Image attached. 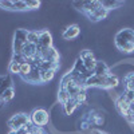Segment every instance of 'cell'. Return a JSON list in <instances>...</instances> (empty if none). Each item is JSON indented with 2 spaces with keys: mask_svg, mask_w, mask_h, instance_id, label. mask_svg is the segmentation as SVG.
<instances>
[{
  "mask_svg": "<svg viewBox=\"0 0 134 134\" xmlns=\"http://www.w3.org/2000/svg\"><path fill=\"white\" fill-rule=\"evenodd\" d=\"M115 47L125 54L134 52V31L131 28H124L117 32L114 38Z\"/></svg>",
  "mask_w": 134,
  "mask_h": 134,
  "instance_id": "obj_1",
  "label": "cell"
},
{
  "mask_svg": "<svg viewBox=\"0 0 134 134\" xmlns=\"http://www.w3.org/2000/svg\"><path fill=\"white\" fill-rule=\"evenodd\" d=\"M28 124H31V118L28 114L26 113H19V114H15L12 115L8 122H7V125L9 126L11 130H14V131H18L20 129H23L24 126H27Z\"/></svg>",
  "mask_w": 134,
  "mask_h": 134,
  "instance_id": "obj_2",
  "label": "cell"
},
{
  "mask_svg": "<svg viewBox=\"0 0 134 134\" xmlns=\"http://www.w3.org/2000/svg\"><path fill=\"white\" fill-rule=\"evenodd\" d=\"M31 118V124L36 127H43L48 125L50 122V113L44 109H35L30 115Z\"/></svg>",
  "mask_w": 134,
  "mask_h": 134,
  "instance_id": "obj_3",
  "label": "cell"
},
{
  "mask_svg": "<svg viewBox=\"0 0 134 134\" xmlns=\"http://www.w3.org/2000/svg\"><path fill=\"white\" fill-rule=\"evenodd\" d=\"M85 64V67L88 70V71H93L94 72V69H95V66H97V59L94 58V54L90 51V50H83L81 51V57H79Z\"/></svg>",
  "mask_w": 134,
  "mask_h": 134,
  "instance_id": "obj_4",
  "label": "cell"
},
{
  "mask_svg": "<svg viewBox=\"0 0 134 134\" xmlns=\"http://www.w3.org/2000/svg\"><path fill=\"white\" fill-rule=\"evenodd\" d=\"M36 46L39 48H50V47H52V36H51L50 31H47V30L40 31V36H39V40L36 43Z\"/></svg>",
  "mask_w": 134,
  "mask_h": 134,
  "instance_id": "obj_5",
  "label": "cell"
},
{
  "mask_svg": "<svg viewBox=\"0 0 134 134\" xmlns=\"http://www.w3.org/2000/svg\"><path fill=\"white\" fill-rule=\"evenodd\" d=\"M107 76V75H106ZM106 76H99L93 75L86 81V88L87 87H99V88H106Z\"/></svg>",
  "mask_w": 134,
  "mask_h": 134,
  "instance_id": "obj_6",
  "label": "cell"
},
{
  "mask_svg": "<svg viewBox=\"0 0 134 134\" xmlns=\"http://www.w3.org/2000/svg\"><path fill=\"white\" fill-rule=\"evenodd\" d=\"M38 54V46L34 43H26L24 47H23V51H21V55L26 58V60H30V59H34Z\"/></svg>",
  "mask_w": 134,
  "mask_h": 134,
  "instance_id": "obj_7",
  "label": "cell"
},
{
  "mask_svg": "<svg viewBox=\"0 0 134 134\" xmlns=\"http://www.w3.org/2000/svg\"><path fill=\"white\" fill-rule=\"evenodd\" d=\"M79 34H81V28H79V26L71 24V26H69V27H67V28L63 31L62 36H63L64 40H71V39L78 38V35H79Z\"/></svg>",
  "mask_w": 134,
  "mask_h": 134,
  "instance_id": "obj_8",
  "label": "cell"
},
{
  "mask_svg": "<svg viewBox=\"0 0 134 134\" xmlns=\"http://www.w3.org/2000/svg\"><path fill=\"white\" fill-rule=\"evenodd\" d=\"M23 79H24L26 82H28V83H34V85H36V83H42L40 70L38 69V67L32 66V70H31V72H30L27 76H24Z\"/></svg>",
  "mask_w": 134,
  "mask_h": 134,
  "instance_id": "obj_9",
  "label": "cell"
},
{
  "mask_svg": "<svg viewBox=\"0 0 134 134\" xmlns=\"http://www.w3.org/2000/svg\"><path fill=\"white\" fill-rule=\"evenodd\" d=\"M130 105H131V103H129L122 95H119V97L117 98V100H115V107H117V110H118V113H119L121 115H124V117H125V114L127 113V111L130 110Z\"/></svg>",
  "mask_w": 134,
  "mask_h": 134,
  "instance_id": "obj_10",
  "label": "cell"
},
{
  "mask_svg": "<svg viewBox=\"0 0 134 134\" xmlns=\"http://www.w3.org/2000/svg\"><path fill=\"white\" fill-rule=\"evenodd\" d=\"M107 14H109V11L105 9V8L102 7V4H100V5H99L95 11H93V12L88 15L87 18L90 19V20H93V21H98V20L106 19V18H107Z\"/></svg>",
  "mask_w": 134,
  "mask_h": 134,
  "instance_id": "obj_11",
  "label": "cell"
},
{
  "mask_svg": "<svg viewBox=\"0 0 134 134\" xmlns=\"http://www.w3.org/2000/svg\"><path fill=\"white\" fill-rule=\"evenodd\" d=\"M78 106H79V105H78V102H76L75 99H72V98H71L70 100H67L64 105H62L63 111H64V114H66V115H71L74 111L76 110Z\"/></svg>",
  "mask_w": 134,
  "mask_h": 134,
  "instance_id": "obj_12",
  "label": "cell"
},
{
  "mask_svg": "<svg viewBox=\"0 0 134 134\" xmlns=\"http://www.w3.org/2000/svg\"><path fill=\"white\" fill-rule=\"evenodd\" d=\"M109 67L105 62H97V66H95V69H94V75H99V76H106L109 75Z\"/></svg>",
  "mask_w": 134,
  "mask_h": 134,
  "instance_id": "obj_13",
  "label": "cell"
},
{
  "mask_svg": "<svg viewBox=\"0 0 134 134\" xmlns=\"http://www.w3.org/2000/svg\"><path fill=\"white\" fill-rule=\"evenodd\" d=\"M118 85H119L118 76L110 72V74L106 76V90H111V88H115Z\"/></svg>",
  "mask_w": 134,
  "mask_h": 134,
  "instance_id": "obj_14",
  "label": "cell"
},
{
  "mask_svg": "<svg viewBox=\"0 0 134 134\" xmlns=\"http://www.w3.org/2000/svg\"><path fill=\"white\" fill-rule=\"evenodd\" d=\"M55 71L57 70H40V76H42V83H47L54 79Z\"/></svg>",
  "mask_w": 134,
  "mask_h": 134,
  "instance_id": "obj_15",
  "label": "cell"
},
{
  "mask_svg": "<svg viewBox=\"0 0 134 134\" xmlns=\"http://www.w3.org/2000/svg\"><path fill=\"white\" fill-rule=\"evenodd\" d=\"M102 7L107 11L110 9H114V8H118L121 5H124V2H117V0H113V2H109V0H103V2H100Z\"/></svg>",
  "mask_w": 134,
  "mask_h": 134,
  "instance_id": "obj_16",
  "label": "cell"
},
{
  "mask_svg": "<svg viewBox=\"0 0 134 134\" xmlns=\"http://www.w3.org/2000/svg\"><path fill=\"white\" fill-rule=\"evenodd\" d=\"M27 35H28V31L20 28V30H16L14 39H16V40H19V42H21V43L26 44V43H28V42H27Z\"/></svg>",
  "mask_w": 134,
  "mask_h": 134,
  "instance_id": "obj_17",
  "label": "cell"
},
{
  "mask_svg": "<svg viewBox=\"0 0 134 134\" xmlns=\"http://www.w3.org/2000/svg\"><path fill=\"white\" fill-rule=\"evenodd\" d=\"M70 99H71L70 94L67 93L64 88H59V93H58V100H59V103L60 105H64L67 100H70Z\"/></svg>",
  "mask_w": 134,
  "mask_h": 134,
  "instance_id": "obj_18",
  "label": "cell"
},
{
  "mask_svg": "<svg viewBox=\"0 0 134 134\" xmlns=\"http://www.w3.org/2000/svg\"><path fill=\"white\" fill-rule=\"evenodd\" d=\"M15 98V90L12 87L8 88V90H5L3 94H2V100H3V103L4 102H9V100H12Z\"/></svg>",
  "mask_w": 134,
  "mask_h": 134,
  "instance_id": "obj_19",
  "label": "cell"
},
{
  "mask_svg": "<svg viewBox=\"0 0 134 134\" xmlns=\"http://www.w3.org/2000/svg\"><path fill=\"white\" fill-rule=\"evenodd\" d=\"M40 36V31H28V35H27V42L28 43H34L36 44Z\"/></svg>",
  "mask_w": 134,
  "mask_h": 134,
  "instance_id": "obj_20",
  "label": "cell"
},
{
  "mask_svg": "<svg viewBox=\"0 0 134 134\" xmlns=\"http://www.w3.org/2000/svg\"><path fill=\"white\" fill-rule=\"evenodd\" d=\"M31 70H32V66L30 64V63H23V64H20V74H19V76H21V78H24V76H27L30 72H31Z\"/></svg>",
  "mask_w": 134,
  "mask_h": 134,
  "instance_id": "obj_21",
  "label": "cell"
},
{
  "mask_svg": "<svg viewBox=\"0 0 134 134\" xmlns=\"http://www.w3.org/2000/svg\"><path fill=\"white\" fill-rule=\"evenodd\" d=\"M86 98H87V93H86V88H82V90L79 91V94H78L76 97H75V100L78 102V105H82V103H85L86 102Z\"/></svg>",
  "mask_w": 134,
  "mask_h": 134,
  "instance_id": "obj_22",
  "label": "cell"
},
{
  "mask_svg": "<svg viewBox=\"0 0 134 134\" xmlns=\"http://www.w3.org/2000/svg\"><path fill=\"white\" fill-rule=\"evenodd\" d=\"M8 71H9L11 74L19 75V74H20V64H18V63H15V62H9V64H8Z\"/></svg>",
  "mask_w": 134,
  "mask_h": 134,
  "instance_id": "obj_23",
  "label": "cell"
},
{
  "mask_svg": "<svg viewBox=\"0 0 134 134\" xmlns=\"http://www.w3.org/2000/svg\"><path fill=\"white\" fill-rule=\"evenodd\" d=\"M121 95L124 97L129 103H133V102H134V91H133V90H126V88H125L124 93H122Z\"/></svg>",
  "mask_w": 134,
  "mask_h": 134,
  "instance_id": "obj_24",
  "label": "cell"
},
{
  "mask_svg": "<svg viewBox=\"0 0 134 134\" xmlns=\"http://www.w3.org/2000/svg\"><path fill=\"white\" fill-rule=\"evenodd\" d=\"M26 3H27V11H34L40 7V2H38V0H27Z\"/></svg>",
  "mask_w": 134,
  "mask_h": 134,
  "instance_id": "obj_25",
  "label": "cell"
},
{
  "mask_svg": "<svg viewBox=\"0 0 134 134\" xmlns=\"http://www.w3.org/2000/svg\"><path fill=\"white\" fill-rule=\"evenodd\" d=\"M0 7L7 11H15V2H0Z\"/></svg>",
  "mask_w": 134,
  "mask_h": 134,
  "instance_id": "obj_26",
  "label": "cell"
},
{
  "mask_svg": "<svg viewBox=\"0 0 134 134\" xmlns=\"http://www.w3.org/2000/svg\"><path fill=\"white\" fill-rule=\"evenodd\" d=\"M15 11H27V3L24 0H16L15 2Z\"/></svg>",
  "mask_w": 134,
  "mask_h": 134,
  "instance_id": "obj_27",
  "label": "cell"
},
{
  "mask_svg": "<svg viewBox=\"0 0 134 134\" xmlns=\"http://www.w3.org/2000/svg\"><path fill=\"white\" fill-rule=\"evenodd\" d=\"M11 62H15L18 64H23V63H26V58L21 54H14L12 55V60Z\"/></svg>",
  "mask_w": 134,
  "mask_h": 134,
  "instance_id": "obj_28",
  "label": "cell"
},
{
  "mask_svg": "<svg viewBox=\"0 0 134 134\" xmlns=\"http://www.w3.org/2000/svg\"><path fill=\"white\" fill-rule=\"evenodd\" d=\"M32 134H46V133H44L43 131V129L42 127H34V130H32Z\"/></svg>",
  "mask_w": 134,
  "mask_h": 134,
  "instance_id": "obj_29",
  "label": "cell"
},
{
  "mask_svg": "<svg viewBox=\"0 0 134 134\" xmlns=\"http://www.w3.org/2000/svg\"><path fill=\"white\" fill-rule=\"evenodd\" d=\"M91 134H105V133L99 131V130H91Z\"/></svg>",
  "mask_w": 134,
  "mask_h": 134,
  "instance_id": "obj_30",
  "label": "cell"
},
{
  "mask_svg": "<svg viewBox=\"0 0 134 134\" xmlns=\"http://www.w3.org/2000/svg\"><path fill=\"white\" fill-rule=\"evenodd\" d=\"M130 110H131V111H133V113H134V102H133V103L130 105Z\"/></svg>",
  "mask_w": 134,
  "mask_h": 134,
  "instance_id": "obj_31",
  "label": "cell"
},
{
  "mask_svg": "<svg viewBox=\"0 0 134 134\" xmlns=\"http://www.w3.org/2000/svg\"><path fill=\"white\" fill-rule=\"evenodd\" d=\"M8 134H18V133H16V131H14V130H9V133H8Z\"/></svg>",
  "mask_w": 134,
  "mask_h": 134,
  "instance_id": "obj_32",
  "label": "cell"
}]
</instances>
